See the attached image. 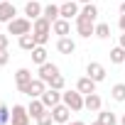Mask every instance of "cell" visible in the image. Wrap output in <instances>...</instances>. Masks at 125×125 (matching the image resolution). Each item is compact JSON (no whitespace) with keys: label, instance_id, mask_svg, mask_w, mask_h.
I'll list each match as a JSON object with an SVG mask.
<instances>
[{"label":"cell","instance_id":"1","mask_svg":"<svg viewBox=\"0 0 125 125\" xmlns=\"http://www.w3.org/2000/svg\"><path fill=\"white\" fill-rule=\"evenodd\" d=\"M32 34H34V39H37V44H47L49 42V34H52V22L47 20V17H37L34 22H32Z\"/></svg>","mask_w":125,"mask_h":125},{"label":"cell","instance_id":"2","mask_svg":"<svg viewBox=\"0 0 125 125\" xmlns=\"http://www.w3.org/2000/svg\"><path fill=\"white\" fill-rule=\"evenodd\" d=\"M27 32H32V20H30V17H15V20L8 22V34L22 37V34H27Z\"/></svg>","mask_w":125,"mask_h":125},{"label":"cell","instance_id":"3","mask_svg":"<svg viewBox=\"0 0 125 125\" xmlns=\"http://www.w3.org/2000/svg\"><path fill=\"white\" fill-rule=\"evenodd\" d=\"M61 103H66L71 108V113L83 110V93L79 91H61Z\"/></svg>","mask_w":125,"mask_h":125},{"label":"cell","instance_id":"4","mask_svg":"<svg viewBox=\"0 0 125 125\" xmlns=\"http://www.w3.org/2000/svg\"><path fill=\"white\" fill-rule=\"evenodd\" d=\"M10 123H12V125H30V123H32V115H30V110H27L25 105L15 103L12 110H10Z\"/></svg>","mask_w":125,"mask_h":125},{"label":"cell","instance_id":"5","mask_svg":"<svg viewBox=\"0 0 125 125\" xmlns=\"http://www.w3.org/2000/svg\"><path fill=\"white\" fill-rule=\"evenodd\" d=\"M76 32H79L81 37H86V39H88V37L96 32V22H93L91 17H86V15H81V12H79V17H76Z\"/></svg>","mask_w":125,"mask_h":125},{"label":"cell","instance_id":"6","mask_svg":"<svg viewBox=\"0 0 125 125\" xmlns=\"http://www.w3.org/2000/svg\"><path fill=\"white\" fill-rule=\"evenodd\" d=\"M49 110H52V115H54V123H59V125H64V123L71 120V108H69L66 103H59V105H54V108H49Z\"/></svg>","mask_w":125,"mask_h":125},{"label":"cell","instance_id":"7","mask_svg":"<svg viewBox=\"0 0 125 125\" xmlns=\"http://www.w3.org/2000/svg\"><path fill=\"white\" fill-rule=\"evenodd\" d=\"M37 76H39L42 81H47V86H49V81H52L54 76H59V66L52 64V61H44V64L37 69Z\"/></svg>","mask_w":125,"mask_h":125},{"label":"cell","instance_id":"8","mask_svg":"<svg viewBox=\"0 0 125 125\" xmlns=\"http://www.w3.org/2000/svg\"><path fill=\"white\" fill-rule=\"evenodd\" d=\"M59 12H61L64 20H76L81 10H79V3H76V0H66V3L59 5Z\"/></svg>","mask_w":125,"mask_h":125},{"label":"cell","instance_id":"9","mask_svg":"<svg viewBox=\"0 0 125 125\" xmlns=\"http://www.w3.org/2000/svg\"><path fill=\"white\" fill-rule=\"evenodd\" d=\"M15 83H17V91H20V93H27V86L32 83V71H30V69H17Z\"/></svg>","mask_w":125,"mask_h":125},{"label":"cell","instance_id":"10","mask_svg":"<svg viewBox=\"0 0 125 125\" xmlns=\"http://www.w3.org/2000/svg\"><path fill=\"white\" fill-rule=\"evenodd\" d=\"M86 76H91L96 83H101V81H105V66L98 64V61H91L86 66Z\"/></svg>","mask_w":125,"mask_h":125},{"label":"cell","instance_id":"11","mask_svg":"<svg viewBox=\"0 0 125 125\" xmlns=\"http://www.w3.org/2000/svg\"><path fill=\"white\" fill-rule=\"evenodd\" d=\"M44 91H47V81H42V79L37 76V79H32V83L27 86V93H25V96H30V98H42Z\"/></svg>","mask_w":125,"mask_h":125},{"label":"cell","instance_id":"12","mask_svg":"<svg viewBox=\"0 0 125 125\" xmlns=\"http://www.w3.org/2000/svg\"><path fill=\"white\" fill-rule=\"evenodd\" d=\"M52 32L59 34V37H69L71 34V20H64V17H59L52 22Z\"/></svg>","mask_w":125,"mask_h":125},{"label":"cell","instance_id":"13","mask_svg":"<svg viewBox=\"0 0 125 125\" xmlns=\"http://www.w3.org/2000/svg\"><path fill=\"white\" fill-rule=\"evenodd\" d=\"M76 91H79V93H83V96L96 93V81H93L91 76H81V79L76 81Z\"/></svg>","mask_w":125,"mask_h":125},{"label":"cell","instance_id":"14","mask_svg":"<svg viewBox=\"0 0 125 125\" xmlns=\"http://www.w3.org/2000/svg\"><path fill=\"white\" fill-rule=\"evenodd\" d=\"M42 101H44L47 108H54V105L61 103V91H56V88H47V91L42 93Z\"/></svg>","mask_w":125,"mask_h":125},{"label":"cell","instance_id":"15","mask_svg":"<svg viewBox=\"0 0 125 125\" xmlns=\"http://www.w3.org/2000/svg\"><path fill=\"white\" fill-rule=\"evenodd\" d=\"M83 108H86V110H91V113H98V110L103 108L101 96H98V93H88V96H83Z\"/></svg>","mask_w":125,"mask_h":125},{"label":"cell","instance_id":"16","mask_svg":"<svg viewBox=\"0 0 125 125\" xmlns=\"http://www.w3.org/2000/svg\"><path fill=\"white\" fill-rule=\"evenodd\" d=\"M15 17H17L15 5L8 3V0H3V3H0V22H10V20H15Z\"/></svg>","mask_w":125,"mask_h":125},{"label":"cell","instance_id":"17","mask_svg":"<svg viewBox=\"0 0 125 125\" xmlns=\"http://www.w3.org/2000/svg\"><path fill=\"white\" fill-rule=\"evenodd\" d=\"M42 5H39V0H27V5H25V17H30L32 22L37 20V17H42Z\"/></svg>","mask_w":125,"mask_h":125},{"label":"cell","instance_id":"18","mask_svg":"<svg viewBox=\"0 0 125 125\" xmlns=\"http://www.w3.org/2000/svg\"><path fill=\"white\" fill-rule=\"evenodd\" d=\"M27 110H30L32 120H37V118H39L42 113H47L49 108L44 105V101H42V98H32V101H30V105H27Z\"/></svg>","mask_w":125,"mask_h":125},{"label":"cell","instance_id":"19","mask_svg":"<svg viewBox=\"0 0 125 125\" xmlns=\"http://www.w3.org/2000/svg\"><path fill=\"white\" fill-rule=\"evenodd\" d=\"M56 52H59V54H74V52H76V42H74L71 37H59Z\"/></svg>","mask_w":125,"mask_h":125},{"label":"cell","instance_id":"20","mask_svg":"<svg viewBox=\"0 0 125 125\" xmlns=\"http://www.w3.org/2000/svg\"><path fill=\"white\" fill-rule=\"evenodd\" d=\"M98 123L101 125H118V115L113 113V110H98Z\"/></svg>","mask_w":125,"mask_h":125},{"label":"cell","instance_id":"21","mask_svg":"<svg viewBox=\"0 0 125 125\" xmlns=\"http://www.w3.org/2000/svg\"><path fill=\"white\" fill-rule=\"evenodd\" d=\"M42 17H47L49 22H54V20H59V17H61V12H59V5H54V3H49V5H44V10H42Z\"/></svg>","mask_w":125,"mask_h":125},{"label":"cell","instance_id":"22","mask_svg":"<svg viewBox=\"0 0 125 125\" xmlns=\"http://www.w3.org/2000/svg\"><path fill=\"white\" fill-rule=\"evenodd\" d=\"M32 61H34L37 66H42L44 61H49V59H47V49H44L42 44H37V47L32 49Z\"/></svg>","mask_w":125,"mask_h":125},{"label":"cell","instance_id":"23","mask_svg":"<svg viewBox=\"0 0 125 125\" xmlns=\"http://www.w3.org/2000/svg\"><path fill=\"white\" fill-rule=\"evenodd\" d=\"M34 47H37V39H34V34H32V32H27V34H22V37H20V49L32 52Z\"/></svg>","mask_w":125,"mask_h":125},{"label":"cell","instance_id":"24","mask_svg":"<svg viewBox=\"0 0 125 125\" xmlns=\"http://www.w3.org/2000/svg\"><path fill=\"white\" fill-rule=\"evenodd\" d=\"M110 98L118 101V103H125V83H115L110 88Z\"/></svg>","mask_w":125,"mask_h":125},{"label":"cell","instance_id":"25","mask_svg":"<svg viewBox=\"0 0 125 125\" xmlns=\"http://www.w3.org/2000/svg\"><path fill=\"white\" fill-rule=\"evenodd\" d=\"M98 39H108L110 37V25L108 22H96V32H93Z\"/></svg>","mask_w":125,"mask_h":125},{"label":"cell","instance_id":"26","mask_svg":"<svg viewBox=\"0 0 125 125\" xmlns=\"http://www.w3.org/2000/svg\"><path fill=\"white\" fill-rule=\"evenodd\" d=\"M110 61H113V64H125V49L120 44L115 49H110Z\"/></svg>","mask_w":125,"mask_h":125},{"label":"cell","instance_id":"27","mask_svg":"<svg viewBox=\"0 0 125 125\" xmlns=\"http://www.w3.org/2000/svg\"><path fill=\"white\" fill-rule=\"evenodd\" d=\"M81 15H86V17H91V20L96 22V20H98V8H96L93 3H88V5L81 8Z\"/></svg>","mask_w":125,"mask_h":125},{"label":"cell","instance_id":"28","mask_svg":"<svg viewBox=\"0 0 125 125\" xmlns=\"http://www.w3.org/2000/svg\"><path fill=\"white\" fill-rule=\"evenodd\" d=\"M64 86H66V81H64V76H61V74L49 81V88H56V91H64Z\"/></svg>","mask_w":125,"mask_h":125},{"label":"cell","instance_id":"29","mask_svg":"<svg viewBox=\"0 0 125 125\" xmlns=\"http://www.w3.org/2000/svg\"><path fill=\"white\" fill-rule=\"evenodd\" d=\"M54 123V115H52V110H47V113H42L39 118H37V125H52Z\"/></svg>","mask_w":125,"mask_h":125},{"label":"cell","instance_id":"30","mask_svg":"<svg viewBox=\"0 0 125 125\" xmlns=\"http://www.w3.org/2000/svg\"><path fill=\"white\" fill-rule=\"evenodd\" d=\"M0 123H3V125L10 123V108H8L5 103H0Z\"/></svg>","mask_w":125,"mask_h":125},{"label":"cell","instance_id":"31","mask_svg":"<svg viewBox=\"0 0 125 125\" xmlns=\"http://www.w3.org/2000/svg\"><path fill=\"white\" fill-rule=\"evenodd\" d=\"M10 61V54H8V49H0V66H5Z\"/></svg>","mask_w":125,"mask_h":125},{"label":"cell","instance_id":"32","mask_svg":"<svg viewBox=\"0 0 125 125\" xmlns=\"http://www.w3.org/2000/svg\"><path fill=\"white\" fill-rule=\"evenodd\" d=\"M8 44H10V37L0 32V49H8Z\"/></svg>","mask_w":125,"mask_h":125},{"label":"cell","instance_id":"33","mask_svg":"<svg viewBox=\"0 0 125 125\" xmlns=\"http://www.w3.org/2000/svg\"><path fill=\"white\" fill-rule=\"evenodd\" d=\"M118 27H120V32H125V15H120V20H118Z\"/></svg>","mask_w":125,"mask_h":125},{"label":"cell","instance_id":"34","mask_svg":"<svg viewBox=\"0 0 125 125\" xmlns=\"http://www.w3.org/2000/svg\"><path fill=\"white\" fill-rule=\"evenodd\" d=\"M64 125H86V123H83V120H74V123L69 120V123H64Z\"/></svg>","mask_w":125,"mask_h":125},{"label":"cell","instance_id":"35","mask_svg":"<svg viewBox=\"0 0 125 125\" xmlns=\"http://www.w3.org/2000/svg\"><path fill=\"white\" fill-rule=\"evenodd\" d=\"M118 44H120V47H123V49H125V32H123V34H120V42H118Z\"/></svg>","mask_w":125,"mask_h":125},{"label":"cell","instance_id":"36","mask_svg":"<svg viewBox=\"0 0 125 125\" xmlns=\"http://www.w3.org/2000/svg\"><path fill=\"white\" fill-rule=\"evenodd\" d=\"M120 15H125V0H120Z\"/></svg>","mask_w":125,"mask_h":125},{"label":"cell","instance_id":"37","mask_svg":"<svg viewBox=\"0 0 125 125\" xmlns=\"http://www.w3.org/2000/svg\"><path fill=\"white\" fill-rule=\"evenodd\" d=\"M79 3H81V5H88V3H93V0H79Z\"/></svg>","mask_w":125,"mask_h":125},{"label":"cell","instance_id":"38","mask_svg":"<svg viewBox=\"0 0 125 125\" xmlns=\"http://www.w3.org/2000/svg\"><path fill=\"white\" fill-rule=\"evenodd\" d=\"M120 125H125V113H123V118H120Z\"/></svg>","mask_w":125,"mask_h":125},{"label":"cell","instance_id":"39","mask_svg":"<svg viewBox=\"0 0 125 125\" xmlns=\"http://www.w3.org/2000/svg\"><path fill=\"white\" fill-rule=\"evenodd\" d=\"M91 125H101V123H98V120H96V123H91Z\"/></svg>","mask_w":125,"mask_h":125},{"label":"cell","instance_id":"40","mask_svg":"<svg viewBox=\"0 0 125 125\" xmlns=\"http://www.w3.org/2000/svg\"><path fill=\"white\" fill-rule=\"evenodd\" d=\"M61 3H66V0H61Z\"/></svg>","mask_w":125,"mask_h":125},{"label":"cell","instance_id":"41","mask_svg":"<svg viewBox=\"0 0 125 125\" xmlns=\"http://www.w3.org/2000/svg\"><path fill=\"white\" fill-rule=\"evenodd\" d=\"M0 3H3V0H0Z\"/></svg>","mask_w":125,"mask_h":125},{"label":"cell","instance_id":"42","mask_svg":"<svg viewBox=\"0 0 125 125\" xmlns=\"http://www.w3.org/2000/svg\"><path fill=\"white\" fill-rule=\"evenodd\" d=\"M0 25H3V22H0Z\"/></svg>","mask_w":125,"mask_h":125},{"label":"cell","instance_id":"43","mask_svg":"<svg viewBox=\"0 0 125 125\" xmlns=\"http://www.w3.org/2000/svg\"><path fill=\"white\" fill-rule=\"evenodd\" d=\"M0 125H3V123H0Z\"/></svg>","mask_w":125,"mask_h":125},{"label":"cell","instance_id":"44","mask_svg":"<svg viewBox=\"0 0 125 125\" xmlns=\"http://www.w3.org/2000/svg\"><path fill=\"white\" fill-rule=\"evenodd\" d=\"M10 125H12V123H10Z\"/></svg>","mask_w":125,"mask_h":125}]
</instances>
